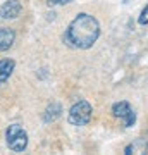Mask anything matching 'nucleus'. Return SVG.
Instances as JSON below:
<instances>
[{
	"label": "nucleus",
	"instance_id": "obj_2",
	"mask_svg": "<svg viewBox=\"0 0 148 155\" xmlns=\"http://www.w3.org/2000/svg\"><path fill=\"white\" fill-rule=\"evenodd\" d=\"M91 114H93V109L88 104L86 100H79L77 104L71 107L69 110V116H67V121L74 124V126H84L91 121Z\"/></svg>",
	"mask_w": 148,
	"mask_h": 155
},
{
	"label": "nucleus",
	"instance_id": "obj_10",
	"mask_svg": "<svg viewBox=\"0 0 148 155\" xmlns=\"http://www.w3.org/2000/svg\"><path fill=\"white\" fill-rule=\"evenodd\" d=\"M69 2H72V0H48L47 4H48V5H66Z\"/></svg>",
	"mask_w": 148,
	"mask_h": 155
},
{
	"label": "nucleus",
	"instance_id": "obj_5",
	"mask_svg": "<svg viewBox=\"0 0 148 155\" xmlns=\"http://www.w3.org/2000/svg\"><path fill=\"white\" fill-rule=\"evenodd\" d=\"M22 11V4L19 0H7L0 7V17L2 19H16Z\"/></svg>",
	"mask_w": 148,
	"mask_h": 155
},
{
	"label": "nucleus",
	"instance_id": "obj_1",
	"mask_svg": "<svg viewBox=\"0 0 148 155\" xmlns=\"http://www.w3.org/2000/svg\"><path fill=\"white\" fill-rule=\"evenodd\" d=\"M100 36V24L90 14H77L64 33V43L76 50H88Z\"/></svg>",
	"mask_w": 148,
	"mask_h": 155
},
{
	"label": "nucleus",
	"instance_id": "obj_4",
	"mask_svg": "<svg viewBox=\"0 0 148 155\" xmlns=\"http://www.w3.org/2000/svg\"><path fill=\"white\" fill-rule=\"evenodd\" d=\"M112 112H114L115 117L122 119L126 127H131L134 124V121H136V114H134V110L131 109V105L127 102H117V104H114Z\"/></svg>",
	"mask_w": 148,
	"mask_h": 155
},
{
	"label": "nucleus",
	"instance_id": "obj_8",
	"mask_svg": "<svg viewBox=\"0 0 148 155\" xmlns=\"http://www.w3.org/2000/svg\"><path fill=\"white\" fill-rule=\"evenodd\" d=\"M61 112H62V107L59 104H50L45 110V116H43V121L45 122H54L55 119L61 117Z\"/></svg>",
	"mask_w": 148,
	"mask_h": 155
},
{
	"label": "nucleus",
	"instance_id": "obj_7",
	"mask_svg": "<svg viewBox=\"0 0 148 155\" xmlns=\"http://www.w3.org/2000/svg\"><path fill=\"white\" fill-rule=\"evenodd\" d=\"M14 67H16V62L12 59H2L0 61V83H5L7 79L11 78Z\"/></svg>",
	"mask_w": 148,
	"mask_h": 155
},
{
	"label": "nucleus",
	"instance_id": "obj_6",
	"mask_svg": "<svg viewBox=\"0 0 148 155\" xmlns=\"http://www.w3.org/2000/svg\"><path fill=\"white\" fill-rule=\"evenodd\" d=\"M16 33L11 28H0V52H5L14 45Z\"/></svg>",
	"mask_w": 148,
	"mask_h": 155
},
{
	"label": "nucleus",
	"instance_id": "obj_3",
	"mask_svg": "<svg viewBox=\"0 0 148 155\" xmlns=\"http://www.w3.org/2000/svg\"><path fill=\"white\" fill-rule=\"evenodd\" d=\"M7 147L14 152H22L28 147V133L19 124H11L5 131Z\"/></svg>",
	"mask_w": 148,
	"mask_h": 155
},
{
	"label": "nucleus",
	"instance_id": "obj_9",
	"mask_svg": "<svg viewBox=\"0 0 148 155\" xmlns=\"http://www.w3.org/2000/svg\"><path fill=\"white\" fill-rule=\"evenodd\" d=\"M138 22H140V24H143V26H145V24H148V4H146V7L141 11V14H140V17H138Z\"/></svg>",
	"mask_w": 148,
	"mask_h": 155
}]
</instances>
